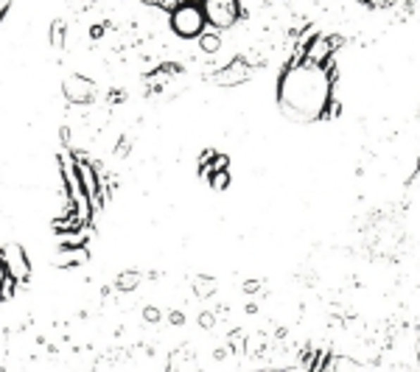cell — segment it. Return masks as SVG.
Here are the masks:
<instances>
[{"instance_id":"6da1fadb","label":"cell","mask_w":420,"mask_h":372,"mask_svg":"<svg viewBox=\"0 0 420 372\" xmlns=\"http://www.w3.org/2000/svg\"><path fill=\"white\" fill-rule=\"evenodd\" d=\"M280 113L295 124H311L325 115L331 104V76L322 65L300 62L292 65L278 84Z\"/></svg>"},{"instance_id":"7a4b0ae2","label":"cell","mask_w":420,"mask_h":372,"mask_svg":"<svg viewBox=\"0 0 420 372\" xmlns=\"http://www.w3.org/2000/svg\"><path fill=\"white\" fill-rule=\"evenodd\" d=\"M168 20H171V31L177 37H183V39H197L205 31V25H208L202 6H194V3H180L168 14Z\"/></svg>"},{"instance_id":"3957f363","label":"cell","mask_w":420,"mask_h":372,"mask_svg":"<svg viewBox=\"0 0 420 372\" xmlns=\"http://www.w3.org/2000/svg\"><path fill=\"white\" fill-rule=\"evenodd\" d=\"M202 11L213 28H233L238 23L241 6L238 0H202Z\"/></svg>"},{"instance_id":"277c9868","label":"cell","mask_w":420,"mask_h":372,"mask_svg":"<svg viewBox=\"0 0 420 372\" xmlns=\"http://www.w3.org/2000/svg\"><path fill=\"white\" fill-rule=\"evenodd\" d=\"M0 257H3V266H6V274L14 277L17 283H25L31 277V260L25 255V249L20 244H6L0 247Z\"/></svg>"},{"instance_id":"5b68a950","label":"cell","mask_w":420,"mask_h":372,"mask_svg":"<svg viewBox=\"0 0 420 372\" xmlns=\"http://www.w3.org/2000/svg\"><path fill=\"white\" fill-rule=\"evenodd\" d=\"M62 90H65V96H68L70 104H90L93 96H96L93 82L85 79V76H68L65 84H62Z\"/></svg>"},{"instance_id":"8992f818","label":"cell","mask_w":420,"mask_h":372,"mask_svg":"<svg viewBox=\"0 0 420 372\" xmlns=\"http://www.w3.org/2000/svg\"><path fill=\"white\" fill-rule=\"evenodd\" d=\"M247 76H249V68H247V62L238 56V59H233L227 68H221L218 73H213V82H216L218 87H235V84L247 82Z\"/></svg>"},{"instance_id":"52a82bcc","label":"cell","mask_w":420,"mask_h":372,"mask_svg":"<svg viewBox=\"0 0 420 372\" xmlns=\"http://www.w3.org/2000/svg\"><path fill=\"white\" fill-rule=\"evenodd\" d=\"M76 171H79L82 188H85V193L90 196V202H101V182H99V171H96L90 162H85V160H79V162H76Z\"/></svg>"},{"instance_id":"ba28073f","label":"cell","mask_w":420,"mask_h":372,"mask_svg":"<svg viewBox=\"0 0 420 372\" xmlns=\"http://www.w3.org/2000/svg\"><path fill=\"white\" fill-rule=\"evenodd\" d=\"M87 260H90V252L85 244H65L56 255V266H79Z\"/></svg>"},{"instance_id":"9c48e42d","label":"cell","mask_w":420,"mask_h":372,"mask_svg":"<svg viewBox=\"0 0 420 372\" xmlns=\"http://www.w3.org/2000/svg\"><path fill=\"white\" fill-rule=\"evenodd\" d=\"M331 51H333V45H331L328 37H314V42L309 45L306 56H309V62H314V65H325V62L331 59Z\"/></svg>"},{"instance_id":"30bf717a","label":"cell","mask_w":420,"mask_h":372,"mask_svg":"<svg viewBox=\"0 0 420 372\" xmlns=\"http://www.w3.org/2000/svg\"><path fill=\"white\" fill-rule=\"evenodd\" d=\"M140 280H143L140 271H121V274L115 277V288H118L121 294H129V291H135V288L140 286Z\"/></svg>"},{"instance_id":"8fae6325","label":"cell","mask_w":420,"mask_h":372,"mask_svg":"<svg viewBox=\"0 0 420 372\" xmlns=\"http://www.w3.org/2000/svg\"><path fill=\"white\" fill-rule=\"evenodd\" d=\"M199 48H202L205 53H218V48H221L218 31H202V34H199Z\"/></svg>"},{"instance_id":"7c38bea8","label":"cell","mask_w":420,"mask_h":372,"mask_svg":"<svg viewBox=\"0 0 420 372\" xmlns=\"http://www.w3.org/2000/svg\"><path fill=\"white\" fill-rule=\"evenodd\" d=\"M227 185H230V174H227V168L210 174V188H213V191H227Z\"/></svg>"},{"instance_id":"4fadbf2b","label":"cell","mask_w":420,"mask_h":372,"mask_svg":"<svg viewBox=\"0 0 420 372\" xmlns=\"http://www.w3.org/2000/svg\"><path fill=\"white\" fill-rule=\"evenodd\" d=\"M213 291H216V283H213L210 277H199V280H197V294H199V297H208Z\"/></svg>"},{"instance_id":"5bb4252c","label":"cell","mask_w":420,"mask_h":372,"mask_svg":"<svg viewBox=\"0 0 420 372\" xmlns=\"http://www.w3.org/2000/svg\"><path fill=\"white\" fill-rule=\"evenodd\" d=\"M62 28H65L62 23H54V28H51V34H54V37H51V45H54V48H62V45H65V39H62Z\"/></svg>"},{"instance_id":"9a60e30c","label":"cell","mask_w":420,"mask_h":372,"mask_svg":"<svg viewBox=\"0 0 420 372\" xmlns=\"http://www.w3.org/2000/svg\"><path fill=\"white\" fill-rule=\"evenodd\" d=\"M146 3H152V6H157V8H163V11H168V14H171V11H174L183 0H146Z\"/></svg>"},{"instance_id":"2e32d148","label":"cell","mask_w":420,"mask_h":372,"mask_svg":"<svg viewBox=\"0 0 420 372\" xmlns=\"http://www.w3.org/2000/svg\"><path fill=\"white\" fill-rule=\"evenodd\" d=\"M143 319H146L149 325H154V322H160V319H163V314H160V308H154V305H149V308L143 311Z\"/></svg>"},{"instance_id":"e0dca14e","label":"cell","mask_w":420,"mask_h":372,"mask_svg":"<svg viewBox=\"0 0 420 372\" xmlns=\"http://www.w3.org/2000/svg\"><path fill=\"white\" fill-rule=\"evenodd\" d=\"M199 325H205V328H213V316H210V314H202V316H199Z\"/></svg>"},{"instance_id":"ac0fdd59","label":"cell","mask_w":420,"mask_h":372,"mask_svg":"<svg viewBox=\"0 0 420 372\" xmlns=\"http://www.w3.org/2000/svg\"><path fill=\"white\" fill-rule=\"evenodd\" d=\"M183 322H185V316H183V314H177V311H174V314H171V325H183Z\"/></svg>"},{"instance_id":"d6986e66","label":"cell","mask_w":420,"mask_h":372,"mask_svg":"<svg viewBox=\"0 0 420 372\" xmlns=\"http://www.w3.org/2000/svg\"><path fill=\"white\" fill-rule=\"evenodd\" d=\"M244 291H258V280H249V283H244Z\"/></svg>"},{"instance_id":"ffe728a7","label":"cell","mask_w":420,"mask_h":372,"mask_svg":"<svg viewBox=\"0 0 420 372\" xmlns=\"http://www.w3.org/2000/svg\"><path fill=\"white\" fill-rule=\"evenodd\" d=\"M6 277H8V274H6V266H3V257H0V283H3Z\"/></svg>"},{"instance_id":"44dd1931","label":"cell","mask_w":420,"mask_h":372,"mask_svg":"<svg viewBox=\"0 0 420 372\" xmlns=\"http://www.w3.org/2000/svg\"><path fill=\"white\" fill-rule=\"evenodd\" d=\"M183 3H194V6H202V0H183Z\"/></svg>"}]
</instances>
